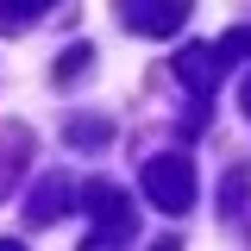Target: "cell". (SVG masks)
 Returning a JSON list of instances; mask_svg holds the SVG:
<instances>
[{
	"label": "cell",
	"instance_id": "obj_1",
	"mask_svg": "<svg viewBox=\"0 0 251 251\" xmlns=\"http://www.w3.org/2000/svg\"><path fill=\"white\" fill-rule=\"evenodd\" d=\"M145 195H151L163 214H188V201H195V170H188L182 157H151V163H145Z\"/></svg>",
	"mask_w": 251,
	"mask_h": 251
},
{
	"label": "cell",
	"instance_id": "obj_2",
	"mask_svg": "<svg viewBox=\"0 0 251 251\" xmlns=\"http://www.w3.org/2000/svg\"><path fill=\"white\" fill-rule=\"evenodd\" d=\"M120 19L145 38H170L188 19V0H120Z\"/></svg>",
	"mask_w": 251,
	"mask_h": 251
},
{
	"label": "cell",
	"instance_id": "obj_3",
	"mask_svg": "<svg viewBox=\"0 0 251 251\" xmlns=\"http://www.w3.org/2000/svg\"><path fill=\"white\" fill-rule=\"evenodd\" d=\"M63 207H69V188L63 182H44L38 195H31V220H57Z\"/></svg>",
	"mask_w": 251,
	"mask_h": 251
},
{
	"label": "cell",
	"instance_id": "obj_4",
	"mask_svg": "<svg viewBox=\"0 0 251 251\" xmlns=\"http://www.w3.org/2000/svg\"><path fill=\"white\" fill-rule=\"evenodd\" d=\"M214 57H220V63H239V57H251V25H245V31H232V38H220V44H214Z\"/></svg>",
	"mask_w": 251,
	"mask_h": 251
},
{
	"label": "cell",
	"instance_id": "obj_5",
	"mask_svg": "<svg viewBox=\"0 0 251 251\" xmlns=\"http://www.w3.org/2000/svg\"><path fill=\"white\" fill-rule=\"evenodd\" d=\"M44 6H50V0H0V19H6V25H19V19H38Z\"/></svg>",
	"mask_w": 251,
	"mask_h": 251
},
{
	"label": "cell",
	"instance_id": "obj_6",
	"mask_svg": "<svg viewBox=\"0 0 251 251\" xmlns=\"http://www.w3.org/2000/svg\"><path fill=\"white\" fill-rule=\"evenodd\" d=\"M88 57H94L88 44H75V50H69V57L57 63V82H82V69H88Z\"/></svg>",
	"mask_w": 251,
	"mask_h": 251
},
{
	"label": "cell",
	"instance_id": "obj_7",
	"mask_svg": "<svg viewBox=\"0 0 251 251\" xmlns=\"http://www.w3.org/2000/svg\"><path fill=\"white\" fill-rule=\"evenodd\" d=\"M0 251H25V245H19V239H0Z\"/></svg>",
	"mask_w": 251,
	"mask_h": 251
},
{
	"label": "cell",
	"instance_id": "obj_8",
	"mask_svg": "<svg viewBox=\"0 0 251 251\" xmlns=\"http://www.w3.org/2000/svg\"><path fill=\"white\" fill-rule=\"evenodd\" d=\"M245 113H251V75H245Z\"/></svg>",
	"mask_w": 251,
	"mask_h": 251
},
{
	"label": "cell",
	"instance_id": "obj_9",
	"mask_svg": "<svg viewBox=\"0 0 251 251\" xmlns=\"http://www.w3.org/2000/svg\"><path fill=\"white\" fill-rule=\"evenodd\" d=\"M157 251H176V239H163V245H157Z\"/></svg>",
	"mask_w": 251,
	"mask_h": 251
}]
</instances>
